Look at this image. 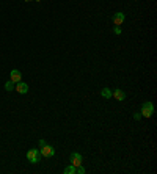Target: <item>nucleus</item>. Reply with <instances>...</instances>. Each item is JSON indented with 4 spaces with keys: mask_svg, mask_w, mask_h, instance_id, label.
<instances>
[{
    "mask_svg": "<svg viewBox=\"0 0 157 174\" xmlns=\"http://www.w3.org/2000/svg\"><path fill=\"white\" fill-rule=\"evenodd\" d=\"M142 116H145V118H151L153 116V113H154V105H153V102H145L143 105H142Z\"/></svg>",
    "mask_w": 157,
    "mask_h": 174,
    "instance_id": "f257e3e1",
    "label": "nucleus"
},
{
    "mask_svg": "<svg viewBox=\"0 0 157 174\" xmlns=\"http://www.w3.org/2000/svg\"><path fill=\"white\" fill-rule=\"evenodd\" d=\"M39 159H41V152H39L38 149H30V151L27 152V160H28L30 163H38Z\"/></svg>",
    "mask_w": 157,
    "mask_h": 174,
    "instance_id": "f03ea898",
    "label": "nucleus"
},
{
    "mask_svg": "<svg viewBox=\"0 0 157 174\" xmlns=\"http://www.w3.org/2000/svg\"><path fill=\"white\" fill-rule=\"evenodd\" d=\"M41 155L42 157H53V154H55V149L52 148V146H49V144H44L42 148H41Z\"/></svg>",
    "mask_w": 157,
    "mask_h": 174,
    "instance_id": "7ed1b4c3",
    "label": "nucleus"
},
{
    "mask_svg": "<svg viewBox=\"0 0 157 174\" xmlns=\"http://www.w3.org/2000/svg\"><path fill=\"white\" fill-rule=\"evenodd\" d=\"M71 165H72V166H76V168L82 165V155H80L79 152L71 154Z\"/></svg>",
    "mask_w": 157,
    "mask_h": 174,
    "instance_id": "20e7f679",
    "label": "nucleus"
},
{
    "mask_svg": "<svg viewBox=\"0 0 157 174\" xmlns=\"http://www.w3.org/2000/svg\"><path fill=\"white\" fill-rule=\"evenodd\" d=\"M9 80H11L13 83H17V82H20V80H22V74H20V71H17V69H13V71H11V74H9Z\"/></svg>",
    "mask_w": 157,
    "mask_h": 174,
    "instance_id": "39448f33",
    "label": "nucleus"
},
{
    "mask_svg": "<svg viewBox=\"0 0 157 174\" xmlns=\"http://www.w3.org/2000/svg\"><path fill=\"white\" fill-rule=\"evenodd\" d=\"M14 90H16L17 93H20V94H25V93H28V85L20 80V82L16 83V88H14Z\"/></svg>",
    "mask_w": 157,
    "mask_h": 174,
    "instance_id": "423d86ee",
    "label": "nucleus"
},
{
    "mask_svg": "<svg viewBox=\"0 0 157 174\" xmlns=\"http://www.w3.org/2000/svg\"><path fill=\"white\" fill-rule=\"evenodd\" d=\"M124 19H126V16H124L123 13H116V14L113 16V24H115V25H123Z\"/></svg>",
    "mask_w": 157,
    "mask_h": 174,
    "instance_id": "0eeeda50",
    "label": "nucleus"
},
{
    "mask_svg": "<svg viewBox=\"0 0 157 174\" xmlns=\"http://www.w3.org/2000/svg\"><path fill=\"white\" fill-rule=\"evenodd\" d=\"M112 96H113L116 101H124V99H126V94H124V91H121V90H115V91L112 93Z\"/></svg>",
    "mask_w": 157,
    "mask_h": 174,
    "instance_id": "6e6552de",
    "label": "nucleus"
},
{
    "mask_svg": "<svg viewBox=\"0 0 157 174\" xmlns=\"http://www.w3.org/2000/svg\"><path fill=\"white\" fill-rule=\"evenodd\" d=\"M101 94H102V97H105V99H110V97H112V91H110L109 88H104Z\"/></svg>",
    "mask_w": 157,
    "mask_h": 174,
    "instance_id": "1a4fd4ad",
    "label": "nucleus"
},
{
    "mask_svg": "<svg viewBox=\"0 0 157 174\" xmlns=\"http://www.w3.org/2000/svg\"><path fill=\"white\" fill-rule=\"evenodd\" d=\"M5 90H6V91H13V90H14V83H13L11 80H8V82L5 83Z\"/></svg>",
    "mask_w": 157,
    "mask_h": 174,
    "instance_id": "9d476101",
    "label": "nucleus"
},
{
    "mask_svg": "<svg viewBox=\"0 0 157 174\" xmlns=\"http://www.w3.org/2000/svg\"><path fill=\"white\" fill-rule=\"evenodd\" d=\"M76 173V166H68V168H64V174H74Z\"/></svg>",
    "mask_w": 157,
    "mask_h": 174,
    "instance_id": "9b49d317",
    "label": "nucleus"
},
{
    "mask_svg": "<svg viewBox=\"0 0 157 174\" xmlns=\"http://www.w3.org/2000/svg\"><path fill=\"white\" fill-rule=\"evenodd\" d=\"M76 173L83 174V173H85V168H82V165H80V166H77V168H76Z\"/></svg>",
    "mask_w": 157,
    "mask_h": 174,
    "instance_id": "f8f14e48",
    "label": "nucleus"
},
{
    "mask_svg": "<svg viewBox=\"0 0 157 174\" xmlns=\"http://www.w3.org/2000/svg\"><path fill=\"white\" fill-rule=\"evenodd\" d=\"M113 31H115V35H121V28H120V25H115Z\"/></svg>",
    "mask_w": 157,
    "mask_h": 174,
    "instance_id": "ddd939ff",
    "label": "nucleus"
},
{
    "mask_svg": "<svg viewBox=\"0 0 157 174\" xmlns=\"http://www.w3.org/2000/svg\"><path fill=\"white\" fill-rule=\"evenodd\" d=\"M134 118H135V119H140V118H142V113H135Z\"/></svg>",
    "mask_w": 157,
    "mask_h": 174,
    "instance_id": "4468645a",
    "label": "nucleus"
},
{
    "mask_svg": "<svg viewBox=\"0 0 157 174\" xmlns=\"http://www.w3.org/2000/svg\"><path fill=\"white\" fill-rule=\"evenodd\" d=\"M44 144H46V141H44V140H41V141H39V148H42Z\"/></svg>",
    "mask_w": 157,
    "mask_h": 174,
    "instance_id": "2eb2a0df",
    "label": "nucleus"
},
{
    "mask_svg": "<svg viewBox=\"0 0 157 174\" xmlns=\"http://www.w3.org/2000/svg\"><path fill=\"white\" fill-rule=\"evenodd\" d=\"M25 2H31V0H25Z\"/></svg>",
    "mask_w": 157,
    "mask_h": 174,
    "instance_id": "dca6fc26",
    "label": "nucleus"
},
{
    "mask_svg": "<svg viewBox=\"0 0 157 174\" xmlns=\"http://www.w3.org/2000/svg\"><path fill=\"white\" fill-rule=\"evenodd\" d=\"M36 2H39V0H36Z\"/></svg>",
    "mask_w": 157,
    "mask_h": 174,
    "instance_id": "f3484780",
    "label": "nucleus"
}]
</instances>
